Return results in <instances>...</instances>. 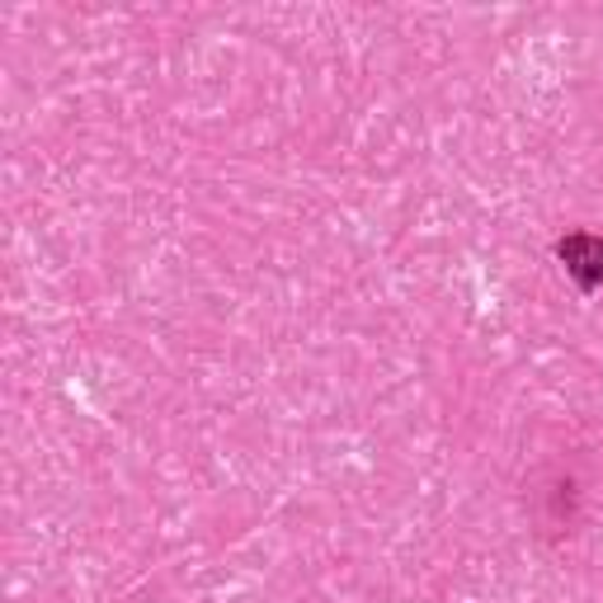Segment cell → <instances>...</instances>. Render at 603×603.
Masks as SVG:
<instances>
[{
	"label": "cell",
	"instance_id": "1",
	"mask_svg": "<svg viewBox=\"0 0 603 603\" xmlns=\"http://www.w3.org/2000/svg\"><path fill=\"white\" fill-rule=\"evenodd\" d=\"M561 260L584 288H599L603 283V236H566Z\"/></svg>",
	"mask_w": 603,
	"mask_h": 603
}]
</instances>
